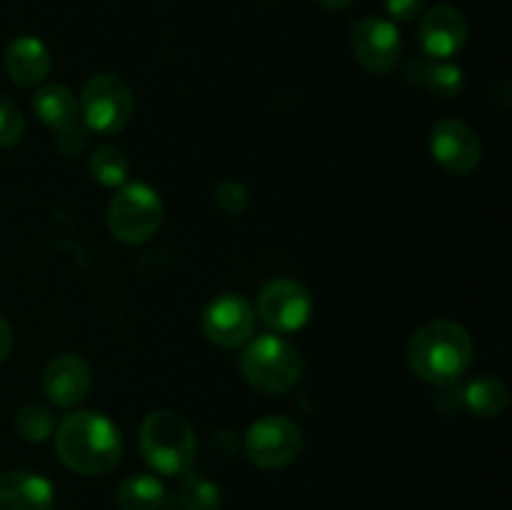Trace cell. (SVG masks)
<instances>
[{"label":"cell","instance_id":"cell-25","mask_svg":"<svg viewBox=\"0 0 512 510\" xmlns=\"http://www.w3.org/2000/svg\"><path fill=\"white\" fill-rule=\"evenodd\" d=\"M85 145H88V128L83 123L73 125L63 133H55V148L63 158H75V155L83 153Z\"/></svg>","mask_w":512,"mask_h":510},{"label":"cell","instance_id":"cell-4","mask_svg":"<svg viewBox=\"0 0 512 510\" xmlns=\"http://www.w3.org/2000/svg\"><path fill=\"white\" fill-rule=\"evenodd\" d=\"M240 373L260 393L283 395L303 375V358L280 335H260L240 355Z\"/></svg>","mask_w":512,"mask_h":510},{"label":"cell","instance_id":"cell-19","mask_svg":"<svg viewBox=\"0 0 512 510\" xmlns=\"http://www.w3.org/2000/svg\"><path fill=\"white\" fill-rule=\"evenodd\" d=\"M115 503L120 510H168V490L163 488L158 478L148 473H138L133 478H125L118 485Z\"/></svg>","mask_w":512,"mask_h":510},{"label":"cell","instance_id":"cell-16","mask_svg":"<svg viewBox=\"0 0 512 510\" xmlns=\"http://www.w3.org/2000/svg\"><path fill=\"white\" fill-rule=\"evenodd\" d=\"M405 80L443 100L458 98L465 85V75L458 65L448 63V60L430 58V55H418V58L410 60L405 65Z\"/></svg>","mask_w":512,"mask_h":510},{"label":"cell","instance_id":"cell-24","mask_svg":"<svg viewBox=\"0 0 512 510\" xmlns=\"http://www.w3.org/2000/svg\"><path fill=\"white\" fill-rule=\"evenodd\" d=\"M248 203V190H245L238 180H223V183L215 188V205H218L225 215H240L248 208Z\"/></svg>","mask_w":512,"mask_h":510},{"label":"cell","instance_id":"cell-10","mask_svg":"<svg viewBox=\"0 0 512 510\" xmlns=\"http://www.w3.org/2000/svg\"><path fill=\"white\" fill-rule=\"evenodd\" d=\"M430 153L450 175H468L478 168L483 145L478 133L458 118H443L430 130Z\"/></svg>","mask_w":512,"mask_h":510},{"label":"cell","instance_id":"cell-23","mask_svg":"<svg viewBox=\"0 0 512 510\" xmlns=\"http://www.w3.org/2000/svg\"><path fill=\"white\" fill-rule=\"evenodd\" d=\"M25 118L18 105L0 95V148H13L23 140Z\"/></svg>","mask_w":512,"mask_h":510},{"label":"cell","instance_id":"cell-20","mask_svg":"<svg viewBox=\"0 0 512 510\" xmlns=\"http://www.w3.org/2000/svg\"><path fill=\"white\" fill-rule=\"evenodd\" d=\"M180 510H220V488L210 478L195 470H185L178 490Z\"/></svg>","mask_w":512,"mask_h":510},{"label":"cell","instance_id":"cell-8","mask_svg":"<svg viewBox=\"0 0 512 510\" xmlns=\"http://www.w3.org/2000/svg\"><path fill=\"white\" fill-rule=\"evenodd\" d=\"M353 55L368 73L388 75L403 60V35L398 25L388 18H363L353 25L350 33Z\"/></svg>","mask_w":512,"mask_h":510},{"label":"cell","instance_id":"cell-2","mask_svg":"<svg viewBox=\"0 0 512 510\" xmlns=\"http://www.w3.org/2000/svg\"><path fill=\"white\" fill-rule=\"evenodd\" d=\"M473 338L453 320H430L410 335L405 363L420 380L433 385H453L473 363Z\"/></svg>","mask_w":512,"mask_h":510},{"label":"cell","instance_id":"cell-12","mask_svg":"<svg viewBox=\"0 0 512 510\" xmlns=\"http://www.w3.org/2000/svg\"><path fill=\"white\" fill-rule=\"evenodd\" d=\"M93 385V373L78 353H60L45 365L43 393L58 408H75L83 403Z\"/></svg>","mask_w":512,"mask_h":510},{"label":"cell","instance_id":"cell-6","mask_svg":"<svg viewBox=\"0 0 512 510\" xmlns=\"http://www.w3.org/2000/svg\"><path fill=\"white\" fill-rule=\"evenodd\" d=\"M80 120L98 135L120 133L130 123L135 98L130 85L115 73H98L85 83L80 93Z\"/></svg>","mask_w":512,"mask_h":510},{"label":"cell","instance_id":"cell-3","mask_svg":"<svg viewBox=\"0 0 512 510\" xmlns=\"http://www.w3.org/2000/svg\"><path fill=\"white\" fill-rule=\"evenodd\" d=\"M140 453L160 475H183L193 468L195 430L175 410H153L140 425Z\"/></svg>","mask_w":512,"mask_h":510},{"label":"cell","instance_id":"cell-13","mask_svg":"<svg viewBox=\"0 0 512 510\" xmlns=\"http://www.w3.org/2000/svg\"><path fill=\"white\" fill-rule=\"evenodd\" d=\"M418 38L425 55L448 60L468 43V20L453 5H435L420 20Z\"/></svg>","mask_w":512,"mask_h":510},{"label":"cell","instance_id":"cell-17","mask_svg":"<svg viewBox=\"0 0 512 510\" xmlns=\"http://www.w3.org/2000/svg\"><path fill=\"white\" fill-rule=\"evenodd\" d=\"M33 110L50 130H55V133H63V130L83 123V120H80L78 100H75V95L60 83H50L38 88V93L33 95Z\"/></svg>","mask_w":512,"mask_h":510},{"label":"cell","instance_id":"cell-27","mask_svg":"<svg viewBox=\"0 0 512 510\" xmlns=\"http://www.w3.org/2000/svg\"><path fill=\"white\" fill-rule=\"evenodd\" d=\"M10 353H13V328L0 315V365L10 358Z\"/></svg>","mask_w":512,"mask_h":510},{"label":"cell","instance_id":"cell-15","mask_svg":"<svg viewBox=\"0 0 512 510\" xmlns=\"http://www.w3.org/2000/svg\"><path fill=\"white\" fill-rule=\"evenodd\" d=\"M50 50L35 35H20L5 50V70L10 80L20 88H33L40 85L50 73Z\"/></svg>","mask_w":512,"mask_h":510},{"label":"cell","instance_id":"cell-5","mask_svg":"<svg viewBox=\"0 0 512 510\" xmlns=\"http://www.w3.org/2000/svg\"><path fill=\"white\" fill-rule=\"evenodd\" d=\"M163 200L150 185L125 183L108 205V228L120 243H148L163 225Z\"/></svg>","mask_w":512,"mask_h":510},{"label":"cell","instance_id":"cell-9","mask_svg":"<svg viewBox=\"0 0 512 510\" xmlns=\"http://www.w3.org/2000/svg\"><path fill=\"white\" fill-rule=\"evenodd\" d=\"M258 315L273 333H295L313 315V295L300 280L278 278L260 290Z\"/></svg>","mask_w":512,"mask_h":510},{"label":"cell","instance_id":"cell-18","mask_svg":"<svg viewBox=\"0 0 512 510\" xmlns=\"http://www.w3.org/2000/svg\"><path fill=\"white\" fill-rule=\"evenodd\" d=\"M460 400H463V410L483 420H493L508 410L510 395L503 380L493 375H480L460 390Z\"/></svg>","mask_w":512,"mask_h":510},{"label":"cell","instance_id":"cell-22","mask_svg":"<svg viewBox=\"0 0 512 510\" xmlns=\"http://www.w3.org/2000/svg\"><path fill=\"white\" fill-rule=\"evenodd\" d=\"M15 428L30 443H43L53 435L55 430V418L45 405L28 403L15 413Z\"/></svg>","mask_w":512,"mask_h":510},{"label":"cell","instance_id":"cell-26","mask_svg":"<svg viewBox=\"0 0 512 510\" xmlns=\"http://www.w3.org/2000/svg\"><path fill=\"white\" fill-rule=\"evenodd\" d=\"M388 15L398 23H410V20L420 18L425 10V0H385Z\"/></svg>","mask_w":512,"mask_h":510},{"label":"cell","instance_id":"cell-14","mask_svg":"<svg viewBox=\"0 0 512 510\" xmlns=\"http://www.w3.org/2000/svg\"><path fill=\"white\" fill-rule=\"evenodd\" d=\"M55 488L48 478L30 470L0 475V510H53Z\"/></svg>","mask_w":512,"mask_h":510},{"label":"cell","instance_id":"cell-7","mask_svg":"<svg viewBox=\"0 0 512 510\" xmlns=\"http://www.w3.org/2000/svg\"><path fill=\"white\" fill-rule=\"evenodd\" d=\"M245 455L260 470H280L293 463L303 450L298 423L285 415H265L245 430Z\"/></svg>","mask_w":512,"mask_h":510},{"label":"cell","instance_id":"cell-11","mask_svg":"<svg viewBox=\"0 0 512 510\" xmlns=\"http://www.w3.org/2000/svg\"><path fill=\"white\" fill-rule=\"evenodd\" d=\"M255 310L243 295L223 293L203 310V333L218 348H238L253 338Z\"/></svg>","mask_w":512,"mask_h":510},{"label":"cell","instance_id":"cell-1","mask_svg":"<svg viewBox=\"0 0 512 510\" xmlns=\"http://www.w3.org/2000/svg\"><path fill=\"white\" fill-rule=\"evenodd\" d=\"M60 463L78 475H105L123 458L118 425L93 410L70 413L55 430Z\"/></svg>","mask_w":512,"mask_h":510},{"label":"cell","instance_id":"cell-21","mask_svg":"<svg viewBox=\"0 0 512 510\" xmlns=\"http://www.w3.org/2000/svg\"><path fill=\"white\" fill-rule=\"evenodd\" d=\"M88 170L93 175V180H98L105 188H120L125 185L130 173V160L115 145H100L98 150H93L88 160Z\"/></svg>","mask_w":512,"mask_h":510},{"label":"cell","instance_id":"cell-28","mask_svg":"<svg viewBox=\"0 0 512 510\" xmlns=\"http://www.w3.org/2000/svg\"><path fill=\"white\" fill-rule=\"evenodd\" d=\"M320 5H323L325 10H333V13H340V10L350 8L353 5V0H318Z\"/></svg>","mask_w":512,"mask_h":510}]
</instances>
